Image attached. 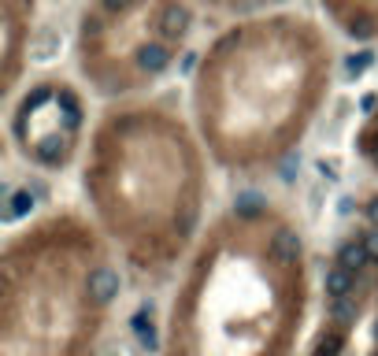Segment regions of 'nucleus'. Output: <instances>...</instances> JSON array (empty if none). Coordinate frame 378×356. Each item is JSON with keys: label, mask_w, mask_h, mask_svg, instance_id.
Listing matches in <instances>:
<instances>
[{"label": "nucleus", "mask_w": 378, "mask_h": 356, "mask_svg": "<svg viewBox=\"0 0 378 356\" xmlns=\"http://www.w3.org/2000/svg\"><path fill=\"white\" fill-rule=\"evenodd\" d=\"M311 300L297 215L260 193L230 201L182 264L164 356H293Z\"/></svg>", "instance_id": "nucleus-1"}, {"label": "nucleus", "mask_w": 378, "mask_h": 356, "mask_svg": "<svg viewBox=\"0 0 378 356\" xmlns=\"http://www.w3.org/2000/svg\"><path fill=\"white\" fill-rule=\"evenodd\" d=\"M338 52L319 19L271 12L223 26L189 82L204 153L234 178L271 175L308 142L334 90Z\"/></svg>", "instance_id": "nucleus-2"}, {"label": "nucleus", "mask_w": 378, "mask_h": 356, "mask_svg": "<svg viewBox=\"0 0 378 356\" xmlns=\"http://www.w3.org/2000/svg\"><path fill=\"white\" fill-rule=\"evenodd\" d=\"M93 226L137 278H167L208 219V153L171 96L115 101L96 115L78 167Z\"/></svg>", "instance_id": "nucleus-3"}, {"label": "nucleus", "mask_w": 378, "mask_h": 356, "mask_svg": "<svg viewBox=\"0 0 378 356\" xmlns=\"http://www.w3.org/2000/svg\"><path fill=\"white\" fill-rule=\"evenodd\" d=\"M89 215L56 208L23 223L0 249L4 356H93L123 278Z\"/></svg>", "instance_id": "nucleus-4"}, {"label": "nucleus", "mask_w": 378, "mask_h": 356, "mask_svg": "<svg viewBox=\"0 0 378 356\" xmlns=\"http://www.w3.org/2000/svg\"><path fill=\"white\" fill-rule=\"evenodd\" d=\"M197 26V0H85L74 23V67L108 104L148 96L175 71Z\"/></svg>", "instance_id": "nucleus-5"}, {"label": "nucleus", "mask_w": 378, "mask_h": 356, "mask_svg": "<svg viewBox=\"0 0 378 356\" xmlns=\"http://www.w3.org/2000/svg\"><path fill=\"white\" fill-rule=\"evenodd\" d=\"M8 142L45 175L67 171L85 153V96L67 78H37L8 104Z\"/></svg>", "instance_id": "nucleus-6"}, {"label": "nucleus", "mask_w": 378, "mask_h": 356, "mask_svg": "<svg viewBox=\"0 0 378 356\" xmlns=\"http://www.w3.org/2000/svg\"><path fill=\"white\" fill-rule=\"evenodd\" d=\"M34 19H37V0H0V30H4V45H0V93L4 101H15L19 78L30 60V41H34Z\"/></svg>", "instance_id": "nucleus-7"}, {"label": "nucleus", "mask_w": 378, "mask_h": 356, "mask_svg": "<svg viewBox=\"0 0 378 356\" xmlns=\"http://www.w3.org/2000/svg\"><path fill=\"white\" fill-rule=\"evenodd\" d=\"M319 8L349 41H378V0H319Z\"/></svg>", "instance_id": "nucleus-8"}, {"label": "nucleus", "mask_w": 378, "mask_h": 356, "mask_svg": "<svg viewBox=\"0 0 378 356\" xmlns=\"http://www.w3.org/2000/svg\"><path fill=\"white\" fill-rule=\"evenodd\" d=\"M352 145H356V156L363 160V167L378 178V90L371 93V101H367V108H363Z\"/></svg>", "instance_id": "nucleus-9"}, {"label": "nucleus", "mask_w": 378, "mask_h": 356, "mask_svg": "<svg viewBox=\"0 0 378 356\" xmlns=\"http://www.w3.org/2000/svg\"><path fill=\"white\" fill-rule=\"evenodd\" d=\"M204 12L212 15H223V19H256V15H271V12H282L286 0H197Z\"/></svg>", "instance_id": "nucleus-10"}]
</instances>
